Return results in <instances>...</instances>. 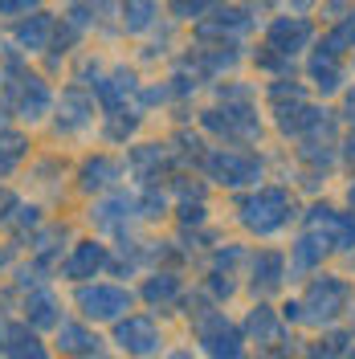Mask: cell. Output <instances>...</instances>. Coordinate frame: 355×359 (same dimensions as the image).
<instances>
[{
	"label": "cell",
	"instance_id": "1",
	"mask_svg": "<svg viewBox=\"0 0 355 359\" xmlns=\"http://www.w3.org/2000/svg\"><path fill=\"white\" fill-rule=\"evenodd\" d=\"M290 221V196L282 188H262L241 201V224L253 233H278Z\"/></svg>",
	"mask_w": 355,
	"mask_h": 359
},
{
	"label": "cell",
	"instance_id": "2",
	"mask_svg": "<svg viewBox=\"0 0 355 359\" xmlns=\"http://www.w3.org/2000/svg\"><path fill=\"white\" fill-rule=\"evenodd\" d=\"M204 172L217 180V184H229V188H241V184H253L262 176V163L249 156V151H233V147H217L213 156L204 159Z\"/></svg>",
	"mask_w": 355,
	"mask_h": 359
},
{
	"label": "cell",
	"instance_id": "3",
	"mask_svg": "<svg viewBox=\"0 0 355 359\" xmlns=\"http://www.w3.org/2000/svg\"><path fill=\"white\" fill-rule=\"evenodd\" d=\"M343 302H347V282L343 278H331V273H323L319 282H314L311 290H307V302H302V318H311V323H327L335 314L343 311Z\"/></svg>",
	"mask_w": 355,
	"mask_h": 359
},
{
	"label": "cell",
	"instance_id": "4",
	"mask_svg": "<svg viewBox=\"0 0 355 359\" xmlns=\"http://www.w3.org/2000/svg\"><path fill=\"white\" fill-rule=\"evenodd\" d=\"M78 306H82L86 318L107 323V318H119L123 311H131V294L119 290V286H82L78 290Z\"/></svg>",
	"mask_w": 355,
	"mask_h": 359
},
{
	"label": "cell",
	"instance_id": "5",
	"mask_svg": "<svg viewBox=\"0 0 355 359\" xmlns=\"http://www.w3.org/2000/svg\"><path fill=\"white\" fill-rule=\"evenodd\" d=\"M114 343L127 351V355H156L159 351V331L152 318H139V314H131V318H123L119 327H114Z\"/></svg>",
	"mask_w": 355,
	"mask_h": 359
},
{
	"label": "cell",
	"instance_id": "6",
	"mask_svg": "<svg viewBox=\"0 0 355 359\" xmlns=\"http://www.w3.org/2000/svg\"><path fill=\"white\" fill-rule=\"evenodd\" d=\"M204 127L217 131V135H225V139H253V135H257V114L249 111L245 102H237V107L208 111L204 114Z\"/></svg>",
	"mask_w": 355,
	"mask_h": 359
},
{
	"label": "cell",
	"instance_id": "7",
	"mask_svg": "<svg viewBox=\"0 0 355 359\" xmlns=\"http://www.w3.org/2000/svg\"><path fill=\"white\" fill-rule=\"evenodd\" d=\"M314 37V29L307 17H274V25H269L266 41L274 53H282V57H290V53H298V49H307V41Z\"/></svg>",
	"mask_w": 355,
	"mask_h": 359
},
{
	"label": "cell",
	"instance_id": "8",
	"mask_svg": "<svg viewBox=\"0 0 355 359\" xmlns=\"http://www.w3.org/2000/svg\"><path fill=\"white\" fill-rule=\"evenodd\" d=\"M200 343L208 347V355L213 359H237L241 355V335H237L233 323H225L221 314L200 318Z\"/></svg>",
	"mask_w": 355,
	"mask_h": 359
},
{
	"label": "cell",
	"instance_id": "9",
	"mask_svg": "<svg viewBox=\"0 0 355 359\" xmlns=\"http://www.w3.org/2000/svg\"><path fill=\"white\" fill-rule=\"evenodd\" d=\"M102 266H107V249L98 245V241H78V245H74V253L66 257L62 273H66V278H74V282H82V278H94Z\"/></svg>",
	"mask_w": 355,
	"mask_h": 359
},
{
	"label": "cell",
	"instance_id": "10",
	"mask_svg": "<svg viewBox=\"0 0 355 359\" xmlns=\"http://www.w3.org/2000/svg\"><path fill=\"white\" fill-rule=\"evenodd\" d=\"M45 111H49V86L41 78H21V86H17V114L29 118V123H37Z\"/></svg>",
	"mask_w": 355,
	"mask_h": 359
},
{
	"label": "cell",
	"instance_id": "11",
	"mask_svg": "<svg viewBox=\"0 0 355 359\" xmlns=\"http://www.w3.org/2000/svg\"><path fill=\"white\" fill-rule=\"evenodd\" d=\"M58 347L66 355L90 359V355H98V335H90L86 327H78V323H62L58 327Z\"/></svg>",
	"mask_w": 355,
	"mask_h": 359
},
{
	"label": "cell",
	"instance_id": "12",
	"mask_svg": "<svg viewBox=\"0 0 355 359\" xmlns=\"http://www.w3.org/2000/svg\"><path fill=\"white\" fill-rule=\"evenodd\" d=\"M327 249H331V237L327 233H302L298 237V245H294V266L298 269H311V266H319L323 257H327Z\"/></svg>",
	"mask_w": 355,
	"mask_h": 359
},
{
	"label": "cell",
	"instance_id": "13",
	"mask_svg": "<svg viewBox=\"0 0 355 359\" xmlns=\"http://www.w3.org/2000/svg\"><path fill=\"white\" fill-rule=\"evenodd\" d=\"M8 343H4V351L8 359H49V351L41 347V339L33 335V331H25V327H8Z\"/></svg>",
	"mask_w": 355,
	"mask_h": 359
},
{
	"label": "cell",
	"instance_id": "14",
	"mask_svg": "<svg viewBox=\"0 0 355 359\" xmlns=\"http://www.w3.org/2000/svg\"><path fill=\"white\" fill-rule=\"evenodd\" d=\"M94 90H98V98H102V107H107V111H119V102L135 90V74L119 69V74H111V78L94 82Z\"/></svg>",
	"mask_w": 355,
	"mask_h": 359
},
{
	"label": "cell",
	"instance_id": "15",
	"mask_svg": "<svg viewBox=\"0 0 355 359\" xmlns=\"http://www.w3.org/2000/svg\"><path fill=\"white\" fill-rule=\"evenodd\" d=\"M25 314H29V323L33 327H62V314H58V302H53V294H29V302H25Z\"/></svg>",
	"mask_w": 355,
	"mask_h": 359
},
{
	"label": "cell",
	"instance_id": "16",
	"mask_svg": "<svg viewBox=\"0 0 355 359\" xmlns=\"http://www.w3.org/2000/svg\"><path fill=\"white\" fill-rule=\"evenodd\" d=\"M311 82L323 90V94L339 90V82H343V69H339V62H335L331 53H323V49H319V53L311 57Z\"/></svg>",
	"mask_w": 355,
	"mask_h": 359
},
{
	"label": "cell",
	"instance_id": "17",
	"mask_svg": "<svg viewBox=\"0 0 355 359\" xmlns=\"http://www.w3.org/2000/svg\"><path fill=\"white\" fill-rule=\"evenodd\" d=\"M86 118H90V102H86V94L69 90L66 98H62V114H58V127H62V131H78V127H86Z\"/></svg>",
	"mask_w": 355,
	"mask_h": 359
},
{
	"label": "cell",
	"instance_id": "18",
	"mask_svg": "<svg viewBox=\"0 0 355 359\" xmlns=\"http://www.w3.org/2000/svg\"><path fill=\"white\" fill-rule=\"evenodd\" d=\"M49 33H53V17H49V13H33V17L17 29V41H21L25 49H45Z\"/></svg>",
	"mask_w": 355,
	"mask_h": 359
},
{
	"label": "cell",
	"instance_id": "19",
	"mask_svg": "<svg viewBox=\"0 0 355 359\" xmlns=\"http://www.w3.org/2000/svg\"><path fill=\"white\" fill-rule=\"evenodd\" d=\"M131 163H135V172H139L143 180H159V168L168 163V147H159V143H143V147H135Z\"/></svg>",
	"mask_w": 355,
	"mask_h": 359
},
{
	"label": "cell",
	"instance_id": "20",
	"mask_svg": "<svg viewBox=\"0 0 355 359\" xmlns=\"http://www.w3.org/2000/svg\"><path fill=\"white\" fill-rule=\"evenodd\" d=\"M114 176H119V168H114V159H107V156L86 159V163H82V188H86V192H94V188H107Z\"/></svg>",
	"mask_w": 355,
	"mask_h": 359
},
{
	"label": "cell",
	"instance_id": "21",
	"mask_svg": "<svg viewBox=\"0 0 355 359\" xmlns=\"http://www.w3.org/2000/svg\"><path fill=\"white\" fill-rule=\"evenodd\" d=\"M351 45H355V13L347 17V21H339V25L331 29V33L323 37V53H331V57H339V53H347Z\"/></svg>",
	"mask_w": 355,
	"mask_h": 359
},
{
	"label": "cell",
	"instance_id": "22",
	"mask_svg": "<svg viewBox=\"0 0 355 359\" xmlns=\"http://www.w3.org/2000/svg\"><path fill=\"white\" fill-rule=\"evenodd\" d=\"M180 294V278L176 273H156L147 286H143V298L152 302V306H163V302H172Z\"/></svg>",
	"mask_w": 355,
	"mask_h": 359
},
{
	"label": "cell",
	"instance_id": "23",
	"mask_svg": "<svg viewBox=\"0 0 355 359\" xmlns=\"http://www.w3.org/2000/svg\"><path fill=\"white\" fill-rule=\"evenodd\" d=\"M278 282H282V257L278 253H257V262H253V286L269 290Z\"/></svg>",
	"mask_w": 355,
	"mask_h": 359
},
{
	"label": "cell",
	"instance_id": "24",
	"mask_svg": "<svg viewBox=\"0 0 355 359\" xmlns=\"http://www.w3.org/2000/svg\"><path fill=\"white\" fill-rule=\"evenodd\" d=\"M152 21H156V4H152V0H131V4H123V25H127V33H143Z\"/></svg>",
	"mask_w": 355,
	"mask_h": 359
},
{
	"label": "cell",
	"instance_id": "25",
	"mask_svg": "<svg viewBox=\"0 0 355 359\" xmlns=\"http://www.w3.org/2000/svg\"><path fill=\"white\" fill-rule=\"evenodd\" d=\"M25 156V135L17 131H4L0 135V176H8L17 168V159Z\"/></svg>",
	"mask_w": 355,
	"mask_h": 359
},
{
	"label": "cell",
	"instance_id": "26",
	"mask_svg": "<svg viewBox=\"0 0 355 359\" xmlns=\"http://www.w3.org/2000/svg\"><path fill=\"white\" fill-rule=\"evenodd\" d=\"M131 208H135V204L127 201V196H114V201L98 204V208H94L90 217H94V221H98V224H119V221H123V217H131Z\"/></svg>",
	"mask_w": 355,
	"mask_h": 359
},
{
	"label": "cell",
	"instance_id": "27",
	"mask_svg": "<svg viewBox=\"0 0 355 359\" xmlns=\"http://www.w3.org/2000/svg\"><path fill=\"white\" fill-rule=\"evenodd\" d=\"M249 335L257 339V343H274L278 339V323H274V314L266 306H257V311L249 314Z\"/></svg>",
	"mask_w": 355,
	"mask_h": 359
},
{
	"label": "cell",
	"instance_id": "28",
	"mask_svg": "<svg viewBox=\"0 0 355 359\" xmlns=\"http://www.w3.org/2000/svg\"><path fill=\"white\" fill-rule=\"evenodd\" d=\"M213 8V0H172V13L184 17V21H192V17H204Z\"/></svg>",
	"mask_w": 355,
	"mask_h": 359
},
{
	"label": "cell",
	"instance_id": "29",
	"mask_svg": "<svg viewBox=\"0 0 355 359\" xmlns=\"http://www.w3.org/2000/svg\"><path fill=\"white\" fill-rule=\"evenodd\" d=\"M41 0H0V17H21L29 8H37Z\"/></svg>",
	"mask_w": 355,
	"mask_h": 359
},
{
	"label": "cell",
	"instance_id": "30",
	"mask_svg": "<svg viewBox=\"0 0 355 359\" xmlns=\"http://www.w3.org/2000/svg\"><path fill=\"white\" fill-rule=\"evenodd\" d=\"M339 343H343V339H331V343L314 347V351H311V359H335V351H339Z\"/></svg>",
	"mask_w": 355,
	"mask_h": 359
},
{
	"label": "cell",
	"instance_id": "31",
	"mask_svg": "<svg viewBox=\"0 0 355 359\" xmlns=\"http://www.w3.org/2000/svg\"><path fill=\"white\" fill-rule=\"evenodd\" d=\"M159 212H163V196H156V192H152V196L143 201V217H159Z\"/></svg>",
	"mask_w": 355,
	"mask_h": 359
},
{
	"label": "cell",
	"instance_id": "32",
	"mask_svg": "<svg viewBox=\"0 0 355 359\" xmlns=\"http://www.w3.org/2000/svg\"><path fill=\"white\" fill-rule=\"evenodd\" d=\"M21 224H37V208H21V217H17Z\"/></svg>",
	"mask_w": 355,
	"mask_h": 359
},
{
	"label": "cell",
	"instance_id": "33",
	"mask_svg": "<svg viewBox=\"0 0 355 359\" xmlns=\"http://www.w3.org/2000/svg\"><path fill=\"white\" fill-rule=\"evenodd\" d=\"M4 208H13V196H8V192L0 188V217H4Z\"/></svg>",
	"mask_w": 355,
	"mask_h": 359
},
{
	"label": "cell",
	"instance_id": "34",
	"mask_svg": "<svg viewBox=\"0 0 355 359\" xmlns=\"http://www.w3.org/2000/svg\"><path fill=\"white\" fill-rule=\"evenodd\" d=\"M347 156H355V135L347 139Z\"/></svg>",
	"mask_w": 355,
	"mask_h": 359
},
{
	"label": "cell",
	"instance_id": "35",
	"mask_svg": "<svg viewBox=\"0 0 355 359\" xmlns=\"http://www.w3.org/2000/svg\"><path fill=\"white\" fill-rule=\"evenodd\" d=\"M172 359H192V355H188V351H180V355H172Z\"/></svg>",
	"mask_w": 355,
	"mask_h": 359
},
{
	"label": "cell",
	"instance_id": "36",
	"mask_svg": "<svg viewBox=\"0 0 355 359\" xmlns=\"http://www.w3.org/2000/svg\"><path fill=\"white\" fill-rule=\"evenodd\" d=\"M347 196H351V208H355V184H351V192H347Z\"/></svg>",
	"mask_w": 355,
	"mask_h": 359
},
{
	"label": "cell",
	"instance_id": "37",
	"mask_svg": "<svg viewBox=\"0 0 355 359\" xmlns=\"http://www.w3.org/2000/svg\"><path fill=\"white\" fill-rule=\"evenodd\" d=\"M0 266H4V249H0Z\"/></svg>",
	"mask_w": 355,
	"mask_h": 359
},
{
	"label": "cell",
	"instance_id": "38",
	"mask_svg": "<svg viewBox=\"0 0 355 359\" xmlns=\"http://www.w3.org/2000/svg\"><path fill=\"white\" fill-rule=\"evenodd\" d=\"M351 359H355V355H351Z\"/></svg>",
	"mask_w": 355,
	"mask_h": 359
}]
</instances>
